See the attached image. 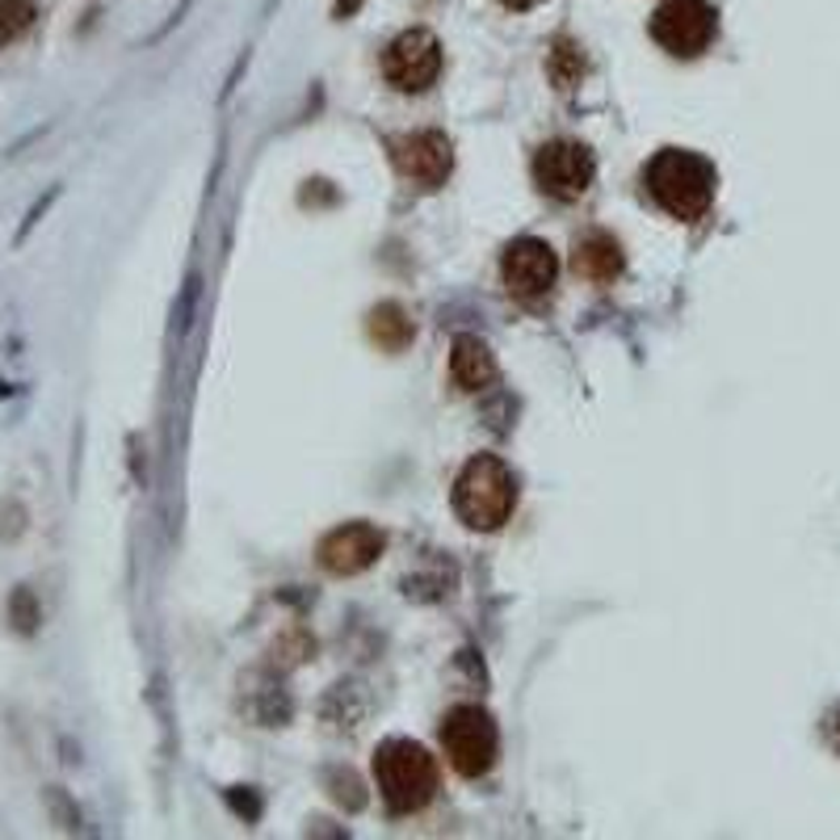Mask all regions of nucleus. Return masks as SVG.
I'll list each match as a JSON object with an SVG mask.
<instances>
[{"instance_id": "obj_15", "label": "nucleus", "mask_w": 840, "mask_h": 840, "mask_svg": "<svg viewBox=\"0 0 840 840\" xmlns=\"http://www.w3.org/2000/svg\"><path fill=\"white\" fill-rule=\"evenodd\" d=\"M38 18V0H0V47L18 42Z\"/></svg>"}, {"instance_id": "obj_14", "label": "nucleus", "mask_w": 840, "mask_h": 840, "mask_svg": "<svg viewBox=\"0 0 840 840\" xmlns=\"http://www.w3.org/2000/svg\"><path fill=\"white\" fill-rule=\"evenodd\" d=\"M370 336L383 349H391V353H400L412 341V320L403 315L400 303H379V307L370 311Z\"/></svg>"}, {"instance_id": "obj_8", "label": "nucleus", "mask_w": 840, "mask_h": 840, "mask_svg": "<svg viewBox=\"0 0 840 840\" xmlns=\"http://www.w3.org/2000/svg\"><path fill=\"white\" fill-rule=\"evenodd\" d=\"M383 76L391 89L400 92H424L441 76V42L433 30H403L383 56Z\"/></svg>"}, {"instance_id": "obj_12", "label": "nucleus", "mask_w": 840, "mask_h": 840, "mask_svg": "<svg viewBox=\"0 0 840 840\" xmlns=\"http://www.w3.org/2000/svg\"><path fill=\"white\" fill-rule=\"evenodd\" d=\"M450 374L462 391H484L496 383V358L479 336H458L450 349Z\"/></svg>"}, {"instance_id": "obj_4", "label": "nucleus", "mask_w": 840, "mask_h": 840, "mask_svg": "<svg viewBox=\"0 0 840 840\" xmlns=\"http://www.w3.org/2000/svg\"><path fill=\"white\" fill-rule=\"evenodd\" d=\"M441 752L462 778H484L496 765L500 752V731L492 714L479 706H455L441 723Z\"/></svg>"}, {"instance_id": "obj_6", "label": "nucleus", "mask_w": 840, "mask_h": 840, "mask_svg": "<svg viewBox=\"0 0 840 840\" xmlns=\"http://www.w3.org/2000/svg\"><path fill=\"white\" fill-rule=\"evenodd\" d=\"M593 177H597V160H593V152L585 144L555 139V144L538 147V156H534V182L555 202L585 198Z\"/></svg>"}, {"instance_id": "obj_7", "label": "nucleus", "mask_w": 840, "mask_h": 840, "mask_svg": "<svg viewBox=\"0 0 840 840\" xmlns=\"http://www.w3.org/2000/svg\"><path fill=\"white\" fill-rule=\"evenodd\" d=\"M387 147H391L395 173L417 189H438L455 168V147L441 130H408V135H395Z\"/></svg>"}, {"instance_id": "obj_2", "label": "nucleus", "mask_w": 840, "mask_h": 840, "mask_svg": "<svg viewBox=\"0 0 840 840\" xmlns=\"http://www.w3.org/2000/svg\"><path fill=\"white\" fill-rule=\"evenodd\" d=\"M374 782L395 815H412L438 794V761L417 740H383L374 752Z\"/></svg>"}, {"instance_id": "obj_10", "label": "nucleus", "mask_w": 840, "mask_h": 840, "mask_svg": "<svg viewBox=\"0 0 840 840\" xmlns=\"http://www.w3.org/2000/svg\"><path fill=\"white\" fill-rule=\"evenodd\" d=\"M383 547H387V538L379 526H370V521H349V526L332 530L329 538L320 543V564H324V572H332V576H358V572H365V567L383 555Z\"/></svg>"}, {"instance_id": "obj_9", "label": "nucleus", "mask_w": 840, "mask_h": 840, "mask_svg": "<svg viewBox=\"0 0 840 840\" xmlns=\"http://www.w3.org/2000/svg\"><path fill=\"white\" fill-rule=\"evenodd\" d=\"M500 274H505V286H509L512 299L538 303L543 294H550L555 277H559V256L547 240H512L505 248V261H500Z\"/></svg>"}, {"instance_id": "obj_16", "label": "nucleus", "mask_w": 840, "mask_h": 840, "mask_svg": "<svg viewBox=\"0 0 840 840\" xmlns=\"http://www.w3.org/2000/svg\"><path fill=\"white\" fill-rule=\"evenodd\" d=\"M9 622H13V631H18V635H35L38 622H42V609H38L35 588H26V585L13 588V597H9Z\"/></svg>"}, {"instance_id": "obj_3", "label": "nucleus", "mask_w": 840, "mask_h": 840, "mask_svg": "<svg viewBox=\"0 0 840 840\" xmlns=\"http://www.w3.org/2000/svg\"><path fill=\"white\" fill-rule=\"evenodd\" d=\"M517 509V479L496 455H476L455 479V512L471 530H500Z\"/></svg>"}, {"instance_id": "obj_19", "label": "nucleus", "mask_w": 840, "mask_h": 840, "mask_svg": "<svg viewBox=\"0 0 840 840\" xmlns=\"http://www.w3.org/2000/svg\"><path fill=\"white\" fill-rule=\"evenodd\" d=\"M505 9H512V13H526V9H538L543 0H500Z\"/></svg>"}, {"instance_id": "obj_1", "label": "nucleus", "mask_w": 840, "mask_h": 840, "mask_svg": "<svg viewBox=\"0 0 840 840\" xmlns=\"http://www.w3.org/2000/svg\"><path fill=\"white\" fill-rule=\"evenodd\" d=\"M643 185L664 215H673L681 223H694L711 211L714 189H719V173L706 156L685 152V147H664L652 156V165L643 173Z\"/></svg>"}, {"instance_id": "obj_13", "label": "nucleus", "mask_w": 840, "mask_h": 840, "mask_svg": "<svg viewBox=\"0 0 840 840\" xmlns=\"http://www.w3.org/2000/svg\"><path fill=\"white\" fill-rule=\"evenodd\" d=\"M588 72V59L585 51H580V42H572V38H555L547 51V76L550 85L559 92H572L580 80H585Z\"/></svg>"}, {"instance_id": "obj_11", "label": "nucleus", "mask_w": 840, "mask_h": 840, "mask_svg": "<svg viewBox=\"0 0 840 840\" xmlns=\"http://www.w3.org/2000/svg\"><path fill=\"white\" fill-rule=\"evenodd\" d=\"M622 265H626L622 244L609 232H585L572 244V270L593 286H609L622 274Z\"/></svg>"}, {"instance_id": "obj_18", "label": "nucleus", "mask_w": 840, "mask_h": 840, "mask_svg": "<svg viewBox=\"0 0 840 840\" xmlns=\"http://www.w3.org/2000/svg\"><path fill=\"white\" fill-rule=\"evenodd\" d=\"M362 4H365V0H336V4H332V18H336V21L353 18V13L362 9Z\"/></svg>"}, {"instance_id": "obj_17", "label": "nucleus", "mask_w": 840, "mask_h": 840, "mask_svg": "<svg viewBox=\"0 0 840 840\" xmlns=\"http://www.w3.org/2000/svg\"><path fill=\"white\" fill-rule=\"evenodd\" d=\"M823 735H828V744L840 752V706L828 714V719H823Z\"/></svg>"}, {"instance_id": "obj_5", "label": "nucleus", "mask_w": 840, "mask_h": 840, "mask_svg": "<svg viewBox=\"0 0 840 840\" xmlns=\"http://www.w3.org/2000/svg\"><path fill=\"white\" fill-rule=\"evenodd\" d=\"M647 30H652L660 51H668L676 59H694L719 35V13H714L706 0H664L656 13H652Z\"/></svg>"}]
</instances>
